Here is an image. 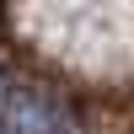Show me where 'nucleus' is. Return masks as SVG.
I'll return each instance as SVG.
<instances>
[{
  "label": "nucleus",
  "mask_w": 134,
  "mask_h": 134,
  "mask_svg": "<svg viewBox=\"0 0 134 134\" xmlns=\"http://www.w3.org/2000/svg\"><path fill=\"white\" fill-rule=\"evenodd\" d=\"M59 129H64V113L48 97L0 75V134H59Z\"/></svg>",
  "instance_id": "nucleus-1"
}]
</instances>
